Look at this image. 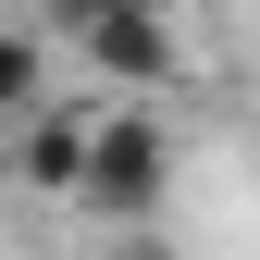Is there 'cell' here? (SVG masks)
Here are the masks:
<instances>
[{
    "instance_id": "3",
    "label": "cell",
    "mask_w": 260,
    "mask_h": 260,
    "mask_svg": "<svg viewBox=\"0 0 260 260\" xmlns=\"http://www.w3.org/2000/svg\"><path fill=\"white\" fill-rule=\"evenodd\" d=\"M75 161H87V112H25L13 124V186H25V199H75Z\"/></svg>"
},
{
    "instance_id": "1",
    "label": "cell",
    "mask_w": 260,
    "mask_h": 260,
    "mask_svg": "<svg viewBox=\"0 0 260 260\" xmlns=\"http://www.w3.org/2000/svg\"><path fill=\"white\" fill-rule=\"evenodd\" d=\"M161 199H174V124L161 112H87V161H75V211L100 223V236H124V223H161Z\"/></svg>"
},
{
    "instance_id": "6",
    "label": "cell",
    "mask_w": 260,
    "mask_h": 260,
    "mask_svg": "<svg viewBox=\"0 0 260 260\" xmlns=\"http://www.w3.org/2000/svg\"><path fill=\"white\" fill-rule=\"evenodd\" d=\"M100 13H124V0H50V25L75 38V25H100Z\"/></svg>"
},
{
    "instance_id": "5",
    "label": "cell",
    "mask_w": 260,
    "mask_h": 260,
    "mask_svg": "<svg viewBox=\"0 0 260 260\" xmlns=\"http://www.w3.org/2000/svg\"><path fill=\"white\" fill-rule=\"evenodd\" d=\"M112 260H186L174 236H149V223H124V236H112Z\"/></svg>"
},
{
    "instance_id": "2",
    "label": "cell",
    "mask_w": 260,
    "mask_h": 260,
    "mask_svg": "<svg viewBox=\"0 0 260 260\" xmlns=\"http://www.w3.org/2000/svg\"><path fill=\"white\" fill-rule=\"evenodd\" d=\"M75 50L100 62L112 87H137V100H161V87H186V75H199V50H186L174 0H124V13H100V25H75Z\"/></svg>"
},
{
    "instance_id": "7",
    "label": "cell",
    "mask_w": 260,
    "mask_h": 260,
    "mask_svg": "<svg viewBox=\"0 0 260 260\" xmlns=\"http://www.w3.org/2000/svg\"><path fill=\"white\" fill-rule=\"evenodd\" d=\"M0 186H13V124H0Z\"/></svg>"
},
{
    "instance_id": "4",
    "label": "cell",
    "mask_w": 260,
    "mask_h": 260,
    "mask_svg": "<svg viewBox=\"0 0 260 260\" xmlns=\"http://www.w3.org/2000/svg\"><path fill=\"white\" fill-rule=\"evenodd\" d=\"M50 100V62H38V38H25V25H0V124H25Z\"/></svg>"
}]
</instances>
